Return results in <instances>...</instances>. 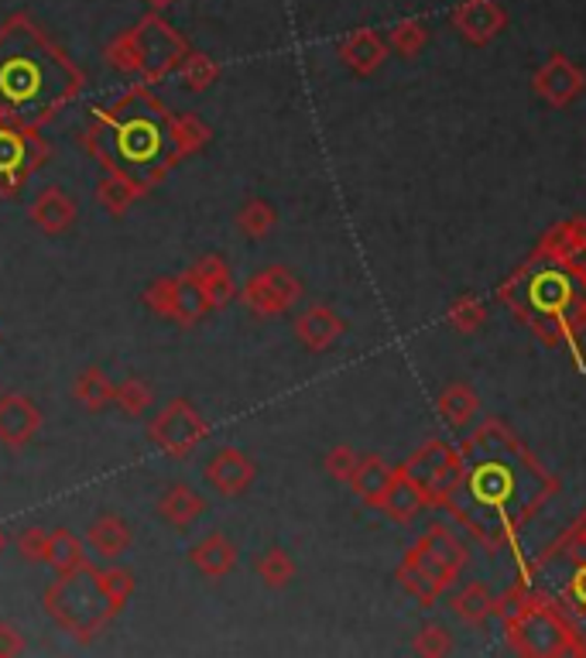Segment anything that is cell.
I'll return each mask as SVG.
<instances>
[{
    "instance_id": "cell-43",
    "label": "cell",
    "mask_w": 586,
    "mask_h": 658,
    "mask_svg": "<svg viewBox=\"0 0 586 658\" xmlns=\"http://www.w3.org/2000/svg\"><path fill=\"white\" fill-rule=\"evenodd\" d=\"M563 226V237L570 244V254L573 261H586V216H570V220H560ZM570 261V265H573Z\"/></svg>"
},
{
    "instance_id": "cell-44",
    "label": "cell",
    "mask_w": 586,
    "mask_h": 658,
    "mask_svg": "<svg viewBox=\"0 0 586 658\" xmlns=\"http://www.w3.org/2000/svg\"><path fill=\"white\" fill-rule=\"evenodd\" d=\"M405 559H408V562H415L418 569H422V573H426V577H429V580H432V583H436V587H439L442 593L453 587V580L446 577L442 569H439V566H436V562H432V559H429V556L422 553V549H418V546H412V549L405 553Z\"/></svg>"
},
{
    "instance_id": "cell-33",
    "label": "cell",
    "mask_w": 586,
    "mask_h": 658,
    "mask_svg": "<svg viewBox=\"0 0 586 658\" xmlns=\"http://www.w3.org/2000/svg\"><path fill=\"white\" fill-rule=\"evenodd\" d=\"M274 223H278V213H274V207L268 203V199H247V203L240 207V213H237V231L244 234V237H250V241H261V237H268L271 231H274Z\"/></svg>"
},
{
    "instance_id": "cell-5",
    "label": "cell",
    "mask_w": 586,
    "mask_h": 658,
    "mask_svg": "<svg viewBox=\"0 0 586 658\" xmlns=\"http://www.w3.org/2000/svg\"><path fill=\"white\" fill-rule=\"evenodd\" d=\"M42 607L55 621V627H63L76 642H93L124 611L114 593L106 590L103 569L90 562L55 573V580L45 587Z\"/></svg>"
},
{
    "instance_id": "cell-22",
    "label": "cell",
    "mask_w": 586,
    "mask_h": 658,
    "mask_svg": "<svg viewBox=\"0 0 586 658\" xmlns=\"http://www.w3.org/2000/svg\"><path fill=\"white\" fill-rule=\"evenodd\" d=\"M189 562L195 573H203L206 580H223V577H230L237 566V546L223 532H210L206 538H200L192 546Z\"/></svg>"
},
{
    "instance_id": "cell-2",
    "label": "cell",
    "mask_w": 586,
    "mask_h": 658,
    "mask_svg": "<svg viewBox=\"0 0 586 658\" xmlns=\"http://www.w3.org/2000/svg\"><path fill=\"white\" fill-rule=\"evenodd\" d=\"M87 86L72 55L24 11L0 24V113L27 127H45Z\"/></svg>"
},
{
    "instance_id": "cell-32",
    "label": "cell",
    "mask_w": 586,
    "mask_h": 658,
    "mask_svg": "<svg viewBox=\"0 0 586 658\" xmlns=\"http://www.w3.org/2000/svg\"><path fill=\"white\" fill-rule=\"evenodd\" d=\"M429 42V24L422 18H405L387 32V48L398 52L402 59H415Z\"/></svg>"
},
{
    "instance_id": "cell-36",
    "label": "cell",
    "mask_w": 586,
    "mask_h": 658,
    "mask_svg": "<svg viewBox=\"0 0 586 658\" xmlns=\"http://www.w3.org/2000/svg\"><path fill=\"white\" fill-rule=\"evenodd\" d=\"M446 320H450V326H453L457 333L470 336V333H477V330L487 323V309H484V302H481L477 295L463 292V295H457V299L450 302V309H446Z\"/></svg>"
},
{
    "instance_id": "cell-34",
    "label": "cell",
    "mask_w": 586,
    "mask_h": 658,
    "mask_svg": "<svg viewBox=\"0 0 586 658\" xmlns=\"http://www.w3.org/2000/svg\"><path fill=\"white\" fill-rule=\"evenodd\" d=\"M453 611L460 614V621L477 627V624H484L494 614V593L484 583H470V587H463L453 596Z\"/></svg>"
},
{
    "instance_id": "cell-8",
    "label": "cell",
    "mask_w": 586,
    "mask_h": 658,
    "mask_svg": "<svg viewBox=\"0 0 586 658\" xmlns=\"http://www.w3.org/2000/svg\"><path fill=\"white\" fill-rule=\"evenodd\" d=\"M402 470L415 488L422 491L426 508H446L450 498L457 494V488L463 483L466 460H463L460 446H450L442 439H429L408 456V460L402 464Z\"/></svg>"
},
{
    "instance_id": "cell-9",
    "label": "cell",
    "mask_w": 586,
    "mask_h": 658,
    "mask_svg": "<svg viewBox=\"0 0 586 658\" xmlns=\"http://www.w3.org/2000/svg\"><path fill=\"white\" fill-rule=\"evenodd\" d=\"M48 161L42 127H27L11 118L0 121V199H14L27 179Z\"/></svg>"
},
{
    "instance_id": "cell-41",
    "label": "cell",
    "mask_w": 586,
    "mask_h": 658,
    "mask_svg": "<svg viewBox=\"0 0 586 658\" xmlns=\"http://www.w3.org/2000/svg\"><path fill=\"white\" fill-rule=\"evenodd\" d=\"M357 460H360V456H357V453H353L347 443H340V446H333V449L326 453L323 467H326V473H329L333 480L347 483V480H350V473H353V467H357Z\"/></svg>"
},
{
    "instance_id": "cell-40",
    "label": "cell",
    "mask_w": 586,
    "mask_h": 658,
    "mask_svg": "<svg viewBox=\"0 0 586 658\" xmlns=\"http://www.w3.org/2000/svg\"><path fill=\"white\" fill-rule=\"evenodd\" d=\"M14 546L24 562H45L48 559V528H24L18 532Z\"/></svg>"
},
{
    "instance_id": "cell-45",
    "label": "cell",
    "mask_w": 586,
    "mask_h": 658,
    "mask_svg": "<svg viewBox=\"0 0 586 658\" xmlns=\"http://www.w3.org/2000/svg\"><path fill=\"white\" fill-rule=\"evenodd\" d=\"M566 604L586 614V559L576 562V569H573L570 587H566Z\"/></svg>"
},
{
    "instance_id": "cell-3",
    "label": "cell",
    "mask_w": 586,
    "mask_h": 658,
    "mask_svg": "<svg viewBox=\"0 0 586 658\" xmlns=\"http://www.w3.org/2000/svg\"><path fill=\"white\" fill-rule=\"evenodd\" d=\"M169 113L148 82L131 86L110 107L93 110V124L79 134V145L106 171H121L151 192L179 165L169 145Z\"/></svg>"
},
{
    "instance_id": "cell-16",
    "label": "cell",
    "mask_w": 586,
    "mask_h": 658,
    "mask_svg": "<svg viewBox=\"0 0 586 658\" xmlns=\"http://www.w3.org/2000/svg\"><path fill=\"white\" fill-rule=\"evenodd\" d=\"M42 428V409L27 394H0V443L8 449L27 446Z\"/></svg>"
},
{
    "instance_id": "cell-47",
    "label": "cell",
    "mask_w": 586,
    "mask_h": 658,
    "mask_svg": "<svg viewBox=\"0 0 586 658\" xmlns=\"http://www.w3.org/2000/svg\"><path fill=\"white\" fill-rule=\"evenodd\" d=\"M566 271H570L573 281L579 285V292H586V261H573V265H566Z\"/></svg>"
},
{
    "instance_id": "cell-31",
    "label": "cell",
    "mask_w": 586,
    "mask_h": 658,
    "mask_svg": "<svg viewBox=\"0 0 586 658\" xmlns=\"http://www.w3.org/2000/svg\"><path fill=\"white\" fill-rule=\"evenodd\" d=\"M82 562H87V553H82V542L69 528L48 532V559H45V566H52L55 573H66V569H76Z\"/></svg>"
},
{
    "instance_id": "cell-42",
    "label": "cell",
    "mask_w": 586,
    "mask_h": 658,
    "mask_svg": "<svg viewBox=\"0 0 586 658\" xmlns=\"http://www.w3.org/2000/svg\"><path fill=\"white\" fill-rule=\"evenodd\" d=\"M103 583H106L110 593H114L117 604L127 607V600L134 596V573H131V569H124V566H106V569H103Z\"/></svg>"
},
{
    "instance_id": "cell-6",
    "label": "cell",
    "mask_w": 586,
    "mask_h": 658,
    "mask_svg": "<svg viewBox=\"0 0 586 658\" xmlns=\"http://www.w3.org/2000/svg\"><path fill=\"white\" fill-rule=\"evenodd\" d=\"M189 52H192L189 42L158 11H151L110 42L103 48V59L117 73L137 76L142 82L151 86V82H161L165 76L179 73Z\"/></svg>"
},
{
    "instance_id": "cell-12",
    "label": "cell",
    "mask_w": 586,
    "mask_h": 658,
    "mask_svg": "<svg viewBox=\"0 0 586 658\" xmlns=\"http://www.w3.org/2000/svg\"><path fill=\"white\" fill-rule=\"evenodd\" d=\"M302 292H305L302 278L285 265L250 275L244 289H237L240 302L255 312V316H282V312H289L302 299Z\"/></svg>"
},
{
    "instance_id": "cell-10",
    "label": "cell",
    "mask_w": 586,
    "mask_h": 658,
    "mask_svg": "<svg viewBox=\"0 0 586 658\" xmlns=\"http://www.w3.org/2000/svg\"><path fill=\"white\" fill-rule=\"evenodd\" d=\"M206 439L210 422L185 398H176L148 422V443H155V449L169 456V460H185Z\"/></svg>"
},
{
    "instance_id": "cell-27",
    "label": "cell",
    "mask_w": 586,
    "mask_h": 658,
    "mask_svg": "<svg viewBox=\"0 0 586 658\" xmlns=\"http://www.w3.org/2000/svg\"><path fill=\"white\" fill-rule=\"evenodd\" d=\"M422 508H426L422 491H418L415 483L405 477L402 467H395V480H391V488H387V494H384L381 511H384L395 525H408V522H415V514L422 511Z\"/></svg>"
},
{
    "instance_id": "cell-4",
    "label": "cell",
    "mask_w": 586,
    "mask_h": 658,
    "mask_svg": "<svg viewBox=\"0 0 586 658\" xmlns=\"http://www.w3.org/2000/svg\"><path fill=\"white\" fill-rule=\"evenodd\" d=\"M579 285L560 265H532L525 261L511 278L497 289V299L505 302L515 316L532 330V336L545 347L563 343V316L576 302Z\"/></svg>"
},
{
    "instance_id": "cell-11",
    "label": "cell",
    "mask_w": 586,
    "mask_h": 658,
    "mask_svg": "<svg viewBox=\"0 0 586 658\" xmlns=\"http://www.w3.org/2000/svg\"><path fill=\"white\" fill-rule=\"evenodd\" d=\"M142 302L155 312L158 320L176 323L182 330L195 326L206 316V312H213L206 295L200 292V285L192 281V275H161V278H155L145 289Z\"/></svg>"
},
{
    "instance_id": "cell-30",
    "label": "cell",
    "mask_w": 586,
    "mask_h": 658,
    "mask_svg": "<svg viewBox=\"0 0 586 658\" xmlns=\"http://www.w3.org/2000/svg\"><path fill=\"white\" fill-rule=\"evenodd\" d=\"M114 391H117V384L110 381L100 367H87L72 384V398L90 412H103L114 405Z\"/></svg>"
},
{
    "instance_id": "cell-26",
    "label": "cell",
    "mask_w": 586,
    "mask_h": 658,
    "mask_svg": "<svg viewBox=\"0 0 586 658\" xmlns=\"http://www.w3.org/2000/svg\"><path fill=\"white\" fill-rule=\"evenodd\" d=\"M210 141H213V131L195 118V113H169V145L179 161L200 155Z\"/></svg>"
},
{
    "instance_id": "cell-23",
    "label": "cell",
    "mask_w": 586,
    "mask_h": 658,
    "mask_svg": "<svg viewBox=\"0 0 586 658\" xmlns=\"http://www.w3.org/2000/svg\"><path fill=\"white\" fill-rule=\"evenodd\" d=\"M32 223L48 237L66 234L69 226L76 223V199L66 189H55V186L42 189L38 199L32 203Z\"/></svg>"
},
{
    "instance_id": "cell-1",
    "label": "cell",
    "mask_w": 586,
    "mask_h": 658,
    "mask_svg": "<svg viewBox=\"0 0 586 658\" xmlns=\"http://www.w3.org/2000/svg\"><path fill=\"white\" fill-rule=\"evenodd\" d=\"M463 483L442 511L481 542L487 553L515 546L525 525L560 494L555 480L539 456L500 419H484L463 439Z\"/></svg>"
},
{
    "instance_id": "cell-37",
    "label": "cell",
    "mask_w": 586,
    "mask_h": 658,
    "mask_svg": "<svg viewBox=\"0 0 586 658\" xmlns=\"http://www.w3.org/2000/svg\"><path fill=\"white\" fill-rule=\"evenodd\" d=\"M179 79H182L185 90L203 93V90H210V86L219 79V66L210 59L206 52H189L185 59H182V66H179Z\"/></svg>"
},
{
    "instance_id": "cell-21",
    "label": "cell",
    "mask_w": 586,
    "mask_h": 658,
    "mask_svg": "<svg viewBox=\"0 0 586 658\" xmlns=\"http://www.w3.org/2000/svg\"><path fill=\"white\" fill-rule=\"evenodd\" d=\"M391 480H395V467H391L384 456H377V453H368V456H360L357 460V467H353V473H350V488H353V494L364 501L368 508H374V511H381V504H384V494H387V488H391Z\"/></svg>"
},
{
    "instance_id": "cell-28",
    "label": "cell",
    "mask_w": 586,
    "mask_h": 658,
    "mask_svg": "<svg viewBox=\"0 0 586 658\" xmlns=\"http://www.w3.org/2000/svg\"><path fill=\"white\" fill-rule=\"evenodd\" d=\"M436 409H439V419L450 425V428H466L473 419H477V412H481V398H477V391H473L470 384L453 381V384L442 388Z\"/></svg>"
},
{
    "instance_id": "cell-39",
    "label": "cell",
    "mask_w": 586,
    "mask_h": 658,
    "mask_svg": "<svg viewBox=\"0 0 586 658\" xmlns=\"http://www.w3.org/2000/svg\"><path fill=\"white\" fill-rule=\"evenodd\" d=\"M412 651H415V655H426V658H442V655L453 651V635L446 632L442 624H426L422 632L415 635Z\"/></svg>"
},
{
    "instance_id": "cell-17",
    "label": "cell",
    "mask_w": 586,
    "mask_h": 658,
    "mask_svg": "<svg viewBox=\"0 0 586 658\" xmlns=\"http://www.w3.org/2000/svg\"><path fill=\"white\" fill-rule=\"evenodd\" d=\"M192 281L200 285V292L206 295L210 309H223L237 299V278L234 268L227 265V257L219 254H203L200 261L192 265Z\"/></svg>"
},
{
    "instance_id": "cell-24",
    "label": "cell",
    "mask_w": 586,
    "mask_h": 658,
    "mask_svg": "<svg viewBox=\"0 0 586 658\" xmlns=\"http://www.w3.org/2000/svg\"><path fill=\"white\" fill-rule=\"evenodd\" d=\"M206 508L210 501L195 488H189V483H172V488H165L158 498V518H165L172 528H189L203 518Z\"/></svg>"
},
{
    "instance_id": "cell-50",
    "label": "cell",
    "mask_w": 586,
    "mask_h": 658,
    "mask_svg": "<svg viewBox=\"0 0 586 658\" xmlns=\"http://www.w3.org/2000/svg\"><path fill=\"white\" fill-rule=\"evenodd\" d=\"M0 121H4V113H0Z\"/></svg>"
},
{
    "instance_id": "cell-29",
    "label": "cell",
    "mask_w": 586,
    "mask_h": 658,
    "mask_svg": "<svg viewBox=\"0 0 586 658\" xmlns=\"http://www.w3.org/2000/svg\"><path fill=\"white\" fill-rule=\"evenodd\" d=\"M148 189L142 182H134L121 171H106V176L97 182V203L110 213V216H124L137 199H142Z\"/></svg>"
},
{
    "instance_id": "cell-49",
    "label": "cell",
    "mask_w": 586,
    "mask_h": 658,
    "mask_svg": "<svg viewBox=\"0 0 586 658\" xmlns=\"http://www.w3.org/2000/svg\"><path fill=\"white\" fill-rule=\"evenodd\" d=\"M4 546H8V535H4V528H0V553H4Z\"/></svg>"
},
{
    "instance_id": "cell-46",
    "label": "cell",
    "mask_w": 586,
    "mask_h": 658,
    "mask_svg": "<svg viewBox=\"0 0 586 658\" xmlns=\"http://www.w3.org/2000/svg\"><path fill=\"white\" fill-rule=\"evenodd\" d=\"M21 651H24V635L14 624L0 621V658H11V655H21Z\"/></svg>"
},
{
    "instance_id": "cell-35",
    "label": "cell",
    "mask_w": 586,
    "mask_h": 658,
    "mask_svg": "<svg viewBox=\"0 0 586 658\" xmlns=\"http://www.w3.org/2000/svg\"><path fill=\"white\" fill-rule=\"evenodd\" d=\"M255 569H258L261 583L271 587V590H285L295 580V559L285 549H278V546L268 549V553H261L258 562H255Z\"/></svg>"
},
{
    "instance_id": "cell-7",
    "label": "cell",
    "mask_w": 586,
    "mask_h": 658,
    "mask_svg": "<svg viewBox=\"0 0 586 658\" xmlns=\"http://www.w3.org/2000/svg\"><path fill=\"white\" fill-rule=\"evenodd\" d=\"M505 638L511 651L528 658H563L586 655V638L573 617L545 593H528V604L505 621Z\"/></svg>"
},
{
    "instance_id": "cell-14",
    "label": "cell",
    "mask_w": 586,
    "mask_h": 658,
    "mask_svg": "<svg viewBox=\"0 0 586 658\" xmlns=\"http://www.w3.org/2000/svg\"><path fill=\"white\" fill-rule=\"evenodd\" d=\"M203 477H206V483L219 498H240V494H247L250 483H255L258 467L237 446H219L206 460Z\"/></svg>"
},
{
    "instance_id": "cell-18",
    "label": "cell",
    "mask_w": 586,
    "mask_h": 658,
    "mask_svg": "<svg viewBox=\"0 0 586 658\" xmlns=\"http://www.w3.org/2000/svg\"><path fill=\"white\" fill-rule=\"evenodd\" d=\"M415 546L422 549L450 580H460L463 566H466V559H470L466 546H463L460 535H457L450 525H429L422 535H418Z\"/></svg>"
},
{
    "instance_id": "cell-13",
    "label": "cell",
    "mask_w": 586,
    "mask_h": 658,
    "mask_svg": "<svg viewBox=\"0 0 586 658\" xmlns=\"http://www.w3.org/2000/svg\"><path fill=\"white\" fill-rule=\"evenodd\" d=\"M532 90H536L549 107H570V103L586 90V76H583V69L570 59V55L552 52L549 59L536 69Z\"/></svg>"
},
{
    "instance_id": "cell-15",
    "label": "cell",
    "mask_w": 586,
    "mask_h": 658,
    "mask_svg": "<svg viewBox=\"0 0 586 658\" xmlns=\"http://www.w3.org/2000/svg\"><path fill=\"white\" fill-rule=\"evenodd\" d=\"M450 24L470 45H491L508 27V8L500 0H463L450 14Z\"/></svg>"
},
{
    "instance_id": "cell-38",
    "label": "cell",
    "mask_w": 586,
    "mask_h": 658,
    "mask_svg": "<svg viewBox=\"0 0 586 658\" xmlns=\"http://www.w3.org/2000/svg\"><path fill=\"white\" fill-rule=\"evenodd\" d=\"M151 405H155V391H151L145 381H137V378L121 381L117 391H114V409H117L121 415H127V419L148 415Z\"/></svg>"
},
{
    "instance_id": "cell-25",
    "label": "cell",
    "mask_w": 586,
    "mask_h": 658,
    "mask_svg": "<svg viewBox=\"0 0 586 658\" xmlns=\"http://www.w3.org/2000/svg\"><path fill=\"white\" fill-rule=\"evenodd\" d=\"M131 525L121 518V514H100V518L90 525V532H87V542H90V549L100 556V559H106V562H114V559H121L127 549H131Z\"/></svg>"
},
{
    "instance_id": "cell-19",
    "label": "cell",
    "mask_w": 586,
    "mask_h": 658,
    "mask_svg": "<svg viewBox=\"0 0 586 658\" xmlns=\"http://www.w3.org/2000/svg\"><path fill=\"white\" fill-rule=\"evenodd\" d=\"M343 333H347V323H343L329 305H309V309H305L302 316L295 320V336H298V343H302L305 350H313V354H326Z\"/></svg>"
},
{
    "instance_id": "cell-20",
    "label": "cell",
    "mask_w": 586,
    "mask_h": 658,
    "mask_svg": "<svg viewBox=\"0 0 586 658\" xmlns=\"http://www.w3.org/2000/svg\"><path fill=\"white\" fill-rule=\"evenodd\" d=\"M387 42L371 32V27H357V32H350L340 45H337V55L343 59V66L357 76H371L384 66L387 59Z\"/></svg>"
},
{
    "instance_id": "cell-48",
    "label": "cell",
    "mask_w": 586,
    "mask_h": 658,
    "mask_svg": "<svg viewBox=\"0 0 586 658\" xmlns=\"http://www.w3.org/2000/svg\"><path fill=\"white\" fill-rule=\"evenodd\" d=\"M145 4H148L151 11H169V8L176 4V0H145Z\"/></svg>"
}]
</instances>
